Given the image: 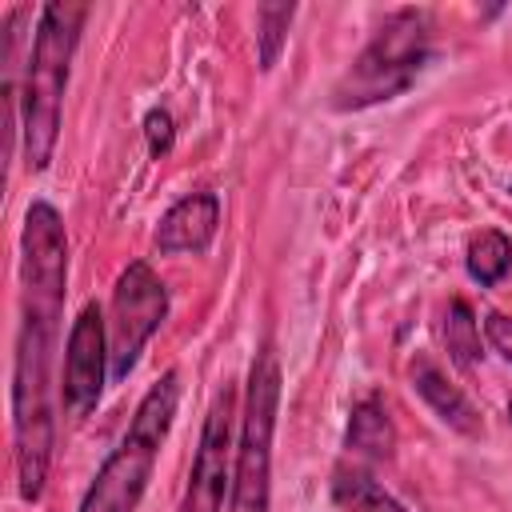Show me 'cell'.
<instances>
[{"mask_svg": "<svg viewBox=\"0 0 512 512\" xmlns=\"http://www.w3.org/2000/svg\"><path fill=\"white\" fill-rule=\"evenodd\" d=\"M104 380H112L108 324H104L100 304H84L68 328V340H64V376H60L64 412L72 420H84L100 404Z\"/></svg>", "mask_w": 512, "mask_h": 512, "instance_id": "9c48e42d", "label": "cell"}, {"mask_svg": "<svg viewBox=\"0 0 512 512\" xmlns=\"http://www.w3.org/2000/svg\"><path fill=\"white\" fill-rule=\"evenodd\" d=\"M484 336H488L492 352H496L504 364H512V316L488 312V316H484Z\"/></svg>", "mask_w": 512, "mask_h": 512, "instance_id": "ac0fdd59", "label": "cell"}, {"mask_svg": "<svg viewBox=\"0 0 512 512\" xmlns=\"http://www.w3.org/2000/svg\"><path fill=\"white\" fill-rule=\"evenodd\" d=\"M84 20H88V4H72V0L44 4L36 16L28 68L20 84V136H24L28 172H44L56 156L68 68H72Z\"/></svg>", "mask_w": 512, "mask_h": 512, "instance_id": "6da1fadb", "label": "cell"}, {"mask_svg": "<svg viewBox=\"0 0 512 512\" xmlns=\"http://www.w3.org/2000/svg\"><path fill=\"white\" fill-rule=\"evenodd\" d=\"M408 380H412L416 396L436 412V420H444L452 432H460V436H480V432H484V420H480L476 404L464 396V388H460L428 352H416V356H412Z\"/></svg>", "mask_w": 512, "mask_h": 512, "instance_id": "8fae6325", "label": "cell"}, {"mask_svg": "<svg viewBox=\"0 0 512 512\" xmlns=\"http://www.w3.org/2000/svg\"><path fill=\"white\" fill-rule=\"evenodd\" d=\"M216 228H220V196L216 192H188L160 216V224L152 232V248L160 256H184V252L200 256L212 248Z\"/></svg>", "mask_w": 512, "mask_h": 512, "instance_id": "30bf717a", "label": "cell"}, {"mask_svg": "<svg viewBox=\"0 0 512 512\" xmlns=\"http://www.w3.org/2000/svg\"><path fill=\"white\" fill-rule=\"evenodd\" d=\"M68 292V232L48 200H32L20 228V312L60 324Z\"/></svg>", "mask_w": 512, "mask_h": 512, "instance_id": "8992f818", "label": "cell"}, {"mask_svg": "<svg viewBox=\"0 0 512 512\" xmlns=\"http://www.w3.org/2000/svg\"><path fill=\"white\" fill-rule=\"evenodd\" d=\"M292 16H296V4H260L256 8V56H260L264 72L276 68V60L288 44Z\"/></svg>", "mask_w": 512, "mask_h": 512, "instance_id": "2e32d148", "label": "cell"}, {"mask_svg": "<svg viewBox=\"0 0 512 512\" xmlns=\"http://www.w3.org/2000/svg\"><path fill=\"white\" fill-rule=\"evenodd\" d=\"M332 496H336V504L340 508H348V512H408L392 492H384L364 468H348V464H340L336 468V476H332Z\"/></svg>", "mask_w": 512, "mask_h": 512, "instance_id": "5bb4252c", "label": "cell"}, {"mask_svg": "<svg viewBox=\"0 0 512 512\" xmlns=\"http://www.w3.org/2000/svg\"><path fill=\"white\" fill-rule=\"evenodd\" d=\"M508 420H512V400H508Z\"/></svg>", "mask_w": 512, "mask_h": 512, "instance_id": "d6986e66", "label": "cell"}, {"mask_svg": "<svg viewBox=\"0 0 512 512\" xmlns=\"http://www.w3.org/2000/svg\"><path fill=\"white\" fill-rule=\"evenodd\" d=\"M176 408H180V376H176V368H168L140 396V404L128 420V432L96 468L76 512H136L140 496L148 492L156 456L172 432Z\"/></svg>", "mask_w": 512, "mask_h": 512, "instance_id": "3957f363", "label": "cell"}, {"mask_svg": "<svg viewBox=\"0 0 512 512\" xmlns=\"http://www.w3.org/2000/svg\"><path fill=\"white\" fill-rule=\"evenodd\" d=\"M344 448H348L356 460H368V464L392 460V452H396V424H392L388 404H384L380 392H368L364 400L352 404L348 432H344Z\"/></svg>", "mask_w": 512, "mask_h": 512, "instance_id": "7c38bea8", "label": "cell"}, {"mask_svg": "<svg viewBox=\"0 0 512 512\" xmlns=\"http://www.w3.org/2000/svg\"><path fill=\"white\" fill-rule=\"evenodd\" d=\"M232 420H236V388L224 384L204 412V428H200V444L192 456L180 512H224V496H232V468H236Z\"/></svg>", "mask_w": 512, "mask_h": 512, "instance_id": "ba28073f", "label": "cell"}, {"mask_svg": "<svg viewBox=\"0 0 512 512\" xmlns=\"http://www.w3.org/2000/svg\"><path fill=\"white\" fill-rule=\"evenodd\" d=\"M52 340L56 324L20 312L16 356H12V460L16 492L24 504H36L48 484L56 416H52Z\"/></svg>", "mask_w": 512, "mask_h": 512, "instance_id": "7a4b0ae2", "label": "cell"}, {"mask_svg": "<svg viewBox=\"0 0 512 512\" xmlns=\"http://www.w3.org/2000/svg\"><path fill=\"white\" fill-rule=\"evenodd\" d=\"M280 416V360L264 344L248 368L244 388V416L236 436V468H232V496L228 512H268L272 500V440Z\"/></svg>", "mask_w": 512, "mask_h": 512, "instance_id": "5b68a950", "label": "cell"}, {"mask_svg": "<svg viewBox=\"0 0 512 512\" xmlns=\"http://www.w3.org/2000/svg\"><path fill=\"white\" fill-rule=\"evenodd\" d=\"M168 320V288L152 272L148 260H132L112 288L108 308V360L112 380H128V372L140 364V352L156 336V328Z\"/></svg>", "mask_w": 512, "mask_h": 512, "instance_id": "52a82bcc", "label": "cell"}, {"mask_svg": "<svg viewBox=\"0 0 512 512\" xmlns=\"http://www.w3.org/2000/svg\"><path fill=\"white\" fill-rule=\"evenodd\" d=\"M144 140H148V156L152 160H160V156L172 152V144H176V120H172L168 108H148L144 112Z\"/></svg>", "mask_w": 512, "mask_h": 512, "instance_id": "e0dca14e", "label": "cell"}, {"mask_svg": "<svg viewBox=\"0 0 512 512\" xmlns=\"http://www.w3.org/2000/svg\"><path fill=\"white\" fill-rule=\"evenodd\" d=\"M512 268V240L500 228H480L464 248V272L480 288H496Z\"/></svg>", "mask_w": 512, "mask_h": 512, "instance_id": "4fadbf2b", "label": "cell"}, {"mask_svg": "<svg viewBox=\"0 0 512 512\" xmlns=\"http://www.w3.org/2000/svg\"><path fill=\"white\" fill-rule=\"evenodd\" d=\"M444 348L452 356V364L472 368L484 352H480V320L468 308V300H452L444 312Z\"/></svg>", "mask_w": 512, "mask_h": 512, "instance_id": "9a60e30c", "label": "cell"}, {"mask_svg": "<svg viewBox=\"0 0 512 512\" xmlns=\"http://www.w3.org/2000/svg\"><path fill=\"white\" fill-rule=\"evenodd\" d=\"M432 60V24L424 8H396L360 48L352 68L332 84L336 112H364L372 104H388L416 84L424 64Z\"/></svg>", "mask_w": 512, "mask_h": 512, "instance_id": "277c9868", "label": "cell"}]
</instances>
